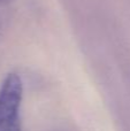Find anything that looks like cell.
<instances>
[{"label": "cell", "instance_id": "1", "mask_svg": "<svg viewBox=\"0 0 130 131\" xmlns=\"http://www.w3.org/2000/svg\"><path fill=\"white\" fill-rule=\"evenodd\" d=\"M22 78L16 72H9L0 85V131H22Z\"/></svg>", "mask_w": 130, "mask_h": 131}]
</instances>
